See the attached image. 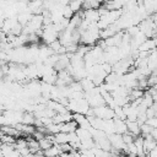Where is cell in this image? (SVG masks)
<instances>
[{
	"label": "cell",
	"instance_id": "6da1fadb",
	"mask_svg": "<svg viewBox=\"0 0 157 157\" xmlns=\"http://www.w3.org/2000/svg\"><path fill=\"white\" fill-rule=\"evenodd\" d=\"M77 128H78L77 123H76L75 120H70V121H67V123L61 124L60 132H64V134H71V132H75Z\"/></svg>",
	"mask_w": 157,
	"mask_h": 157
}]
</instances>
